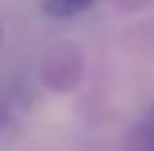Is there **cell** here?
I'll list each match as a JSON object with an SVG mask.
<instances>
[{"mask_svg": "<svg viewBox=\"0 0 154 151\" xmlns=\"http://www.w3.org/2000/svg\"><path fill=\"white\" fill-rule=\"evenodd\" d=\"M129 149H142V151H154V106L131 126L126 136Z\"/></svg>", "mask_w": 154, "mask_h": 151, "instance_id": "obj_1", "label": "cell"}, {"mask_svg": "<svg viewBox=\"0 0 154 151\" xmlns=\"http://www.w3.org/2000/svg\"><path fill=\"white\" fill-rule=\"evenodd\" d=\"M0 38H3V28H0Z\"/></svg>", "mask_w": 154, "mask_h": 151, "instance_id": "obj_3", "label": "cell"}, {"mask_svg": "<svg viewBox=\"0 0 154 151\" xmlns=\"http://www.w3.org/2000/svg\"><path fill=\"white\" fill-rule=\"evenodd\" d=\"M96 0H41L43 13L56 20H68V18H76L81 13H86Z\"/></svg>", "mask_w": 154, "mask_h": 151, "instance_id": "obj_2", "label": "cell"}]
</instances>
